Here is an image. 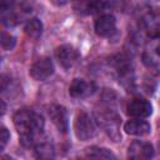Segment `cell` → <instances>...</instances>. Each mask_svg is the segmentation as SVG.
Instances as JSON below:
<instances>
[{
	"instance_id": "19",
	"label": "cell",
	"mask_w": 160,
	"mask_h": 160,
	"mask_svg": "<svg viewBox=\"0 0 160 160\" xmlns=\"http://www.w3.org/2000/svg\"><path fill=\"white\" fill-rule=\"evenodd\" d=\"M12 8V1L11 0H0V15L9 14Z\"/></svg>"
},
{
	"instance_id": "21",
	"label": "cell",
	"mask_w": 160,
	"mask_h": 160,
	"mask_svg": "<svg viewBox=\"0 0 160 160\" xmlns=\"http://www.w3.org/2000/svg\"><path fill=\"white\" fill-rule=\"evenodd\" d=\"M5 110H6V104L0 99V115H2L5 112Z\"/></svg>"
},
{
	"instance_id": "12",
	"label": "cell",
	"mask_w": 160,
	"mask_h": 160,
	"mask_svg": "<svg viewBox=\"0 0 160 160\" xmlns=\"http://www.w3.org/2000/svg\"><path fill=\"white\" fill-rule=\"evenodd\" d=\"M102 2L100 0H76L74 9L81 14H94L102 9Z\"/></svg>"
},
{
	"instance_id": "11",
	"label": "cell",
	"mask_w": 160,
	"mask_h": 160,
	"mask_svg": "<svg viewBox=\"0 0 160 160\" xmlns=\"http://www.w3.org/2000/svg\"><path fill=\"white\" fill-rule=\"evenodd\" d=\"M124 130L126 134L135 135V136H142V135H148L151 131V126L144 120L132 119L125 122Z\"/></svg>"
},
{
	"instance_id": "17",
	"label": "cell",
	"mask_w": 160,
	"mask_h": 160,
	"mask_svg": "<svg viewBox=\"0 0 160 160\" xmlns=\"http://www.w3.org/2000/svg\"><path fill=\"white\" fill-rule=\"evenodd\" d=\"M9 139H10L9 130L5 126H0V151L4 150V148L9 142Z\"/></svg>"
},
{
	"instance_id": "18",
	"label": "cell",
	"mask_w": 160,
	"mask_h": 160,
	"mask_svg": "<svg viewBox=\"0 0 160 160\" xmlns=\"http://www.w3.org/2000/svg\"><path fill=\"white\" fill-rule=\"evenodd\" d=\"M14 42H15V40H14V38H12L11 35L5 34V35H2V36L0 38V45H1L4 49H10V48L14 45Z\"/></svg>"
},
{
	"instance_id": "16",
	"label": "cell",
	"mask_w": 160,
	"mask_h": 160,
	"mask_svg": "<svg viewBox=\"0 0 160 160\" xmlns=\"http://www.w3.org/2000/svg\"><path fill=\"white\" fill-rule=\"evenodd\" d=\"M144 62L152 69H158L159 65V54H158V42L154 44V48L150 45V49H148L144 54Z\"/></svg>"
},
{
	"instance_id": "13",
	"label": "cell",
	"mask_w": 160,
	"mask_h": 160,
	"mask_svg": "<svg viewBox=\"0 0 160 160\" xmlns=\"http://www.w3.org/2000/svg\"><path fill=\"white\" fill-rule=\"evenodd\" d=\"M24 31H25V34H26L30 39L38 40V39L40 38L41 32H42V24H41V21H40L39 19H36V18L30 19V20L25 24Z\"/></svg>"
},
{
	"instance_id": "3",
	"label": "cell",
	"mask_w": 160,
	"mask_h": 160,
	"mask_svg": "<svg viewBox=\"0 0 160 160\" xmlns=\"http://www.w3.org/2000/svg\"><path fill=\"white\" fill-rule=\"evenodd\" d=\"M119 116L112 110L100 111L98 114V121L105 130V132L114 140H120V131H119Z\"/></svg>"
},
{
	"instance_id": "10",
	"label": "cell",
	"mask_w": 160,
	"mask_h": 160,
	"mask_svg": "<svg viewBox=\"0 0 160 160\" xmlns=\"http://www.w3.org/2000/svg\"><path fill=\"white\" fill-rule=\"evenodd\" d=\"M116 20L111 14H104L95 21V32L100 36H110L115 32Z\"/></svg>"
},
{
	"instance_id": "1",
	"label": "cell",
	"mask_w": 160,
	"mask_h": 160,
	"mask_svg": "<svg viewBox=\"0 0 160 160\" xmlns=\"http://www.w3.org/2000/svg\"><path fill=\"white\" fill-rule=\"evenodd\" d=\"M14 125L19 132L20 142L24 146H34L41 136L44 129V119L30 110H19L14 118Z\"/></svg>"
},
{
	"instance_id": "4",
	"label": "cell",
	"mask_w": 160,
	"mask_h": 160,
	"mask_svg": "<svg viewBox=\"0 0 160 160\" xmlns=\"http://www.w3.org/2000/svg\"><path fill=\"white\" fill-rule=\"evenodd\" d=\"M55 56H56L59 64L64 69H71L72 66L76 65V62L80 59L79 51L72 45H69V44L60 45L55 51Z\"/></svg>"
},
{
	"instance_id": "20",
	"label": "cell",
	"mask_w": 160,
	"mask_h": 160,
	"mask_svg": "<svg viewBox=\"0 0 160 160\" xmlns=\"http://www.w3.org/2000/svg\"><path fill=\"white\" fill-rule=\"evenodd\" d=\"M9 84V78L5 75H0V91H4Z\"/></svg>"
},
{
	"instance_id": "8",
	"label": "cell",
	"mask_w": 160,
	"mask_h": 160,
	"mask_svg": "<svg viewBox=\"0 0 160 160\" xmlns=\"http://www.w3.org/2000/svg\"><path fill=\"white\" fill-rule=\"evenodd\" d=\"M49 116L50 120L52 121V124L56 126V129L65 134L68 131L69 128V122H68V114L64 106L60 105H51L49 108Z\"/></svg>"
},
{
	"instance_id": "15",
	"label": "cell",
	"mask_w": 160,
	"mask_h": 160,
	"mask_svg": "<svg viewBox=\"0 0 160 160\" xmlns=\"http://www.w3.org/2000/svg\"><path fill=\"white\" fill-rule=\"evenodd\" d=\"M35 154L40 159H50L54 156V148L48 141H38L35 144Z\"/></svg>"
},
{
	"instance_id": "9",
	"label": "cell",
	"mask_w": 160,
	"mask_h": 160,
	"mask_svg": "<svg viewBox=\"0 0 160 160\" xmlns=\"http://www.w3.org/2000/svg\"><path fill=\"white\" fill-rule=\"evenodd\" d=\"M95 91V84L90 81H85L82 79H74L70 88H69V94L72 98H88Z\"/></svg>"
},
{
	"instance_id": "6",
	"label": "cell",
	"mask_w": 160,
	"mask_h": 160,
	"mask_svg": "<svg viewBox=\"0 0 160 160\" xmlns=\"http://www.w3.org/2000/svg\"><path fill=\"white\" fill-rule=\"evenodd\" d=\"M128 114L134 118H148L152 112L151 104L142 98H134L128 104Z\"/></svg>"
},
{
	"instance_id": "5",
	"label": "cell",
	"mask_w": 160,
	"mask_h": 160,
	"mask_svg": "<svg viewBox=\"0 0 160 160\" xmlns=\"http://www.w3.org/2000/svg\"><path fill=\"white\" fill-rule=\"evenodd\" d=\"M52 72H54L52 61L46 56L38 59L30 68V76L38 81L46 80Z\"/></svg>"
},
{
	"instance_id": "14",
	"label": "cell",
	"mask_w": 160,
	"mask_h": 160,
	"mask_svg": "<svg viewBox=\"0 0 160 160\" xmlns=\"http://www.w3.org/2000/svg\"><path fill=\"white\" fill-rule=\"evenodd\" d=\"M85 156L91 159H115V155L110 150L104 148H98V146L88 148L85 151Z\"/></svg>"
},
{
	"instance_id": "7",
	"label": "cell",
	"mask_w": 160,
	"mask_h": 160,
	"mask_svg": "<svg viewBox=\"0 0 160 160\" xmlns=\"http://www.w3.org/2000/svg\"><path fill=\"white\" fill-rule=\"evenodd\" d=\"M152 154H154L152 145L150 142L140 141V140L131 142V145L129 146V151H128L129 158L134 160H146V159H150Z\"/></svg>"
},
{
	"instance_id": "2",
	"label": "cell",
	"mask_w": 160,
	"mask_h": 160,
	"mask_svg": "<svg viewBox=\"0 0 160 160\" xmlns=\"http://www.w3.org/2000/svg\"><path fill=\"white\" fill-rule=\"evenodd\" d=\"M74 130L79 140L86 141L95 135L96 126L92 119L90 118V115H88L86 112H79L74 122Z\"/></svg>"
}]
</instances>
